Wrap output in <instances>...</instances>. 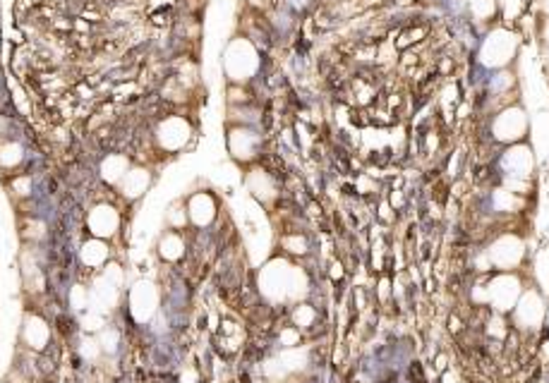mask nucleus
<instances>
[{"instance_id":"nucleus-9","label":"nucleus","mask_w":549,"mask_h":383,"mask_svg":"<svg viewBox=\"0 0 549 383\" xmlns=\"http://www.w3.org/2000/svg\"><path fill=\"white\" fill-rule=\"evenodd\" d=\"M22 159H24V151H22L20 144L15 142L0 144V168H15L17 163H22Z\"/></svg>"},{"instance_id":"nucleus-8","label":"nucleus","mask_w":549,"mask_h":383,"mask_svg":"<svg viewBox=\"0 0 549 383\" xmlns=\"http://www.w3.org/2000/svg\"><path fill=\"white\" fill-rule=\"evenodd\" d=\"M466 8L475 22H490L497 15V0H466Z\"/></svg>"},{"instance_id":"nucleus-2","label":"nucleus","mask_w":549,"mask_h":383,"mask_svg":"<svg viewBox=\"0 0 549 383\" xmlns=\"http://www.w3.org/2000/svg\"><path fill=\"white\" fill-rule=\"evenodd\" d=\"M518 36L511 29H492L480 48V63L492 70H506L518 53Z\"/></svg>"},{"instance_id":"nucleus-10","label":"nucleus","mask_w":549,"mask_h":383,"mask_svg":"<svg viewBox=\"0 0 549 383\" xmlns=\"http://www.w3.org/2000/svg\"><path fill=\"white\" fill-rule=\"evenodd\" d=\"M545 41H547V46H549V20H547V24H545Z\"/></svg>"},{"instance_id":"nucleus-7","label":"nucleus","mask_w":549,"mask_h":383,"mask_svg":"<svg viewBox=\"0 0 549 383\" xmlns=\"http://www.w3.org/2000/svg\"><path fill=\"white\" fill-rule=\"evenodd\" d=\"M127 171H130V163H127L125 156H120V154L106 156L104 163H101V175H104L106 180H110V182L125 178Z\"/></svg>"},{"instance_id":"nucleus-11","label":"nucleus","mask_w":549,"mask_h":383,"mask_svg":"<svg viewBox=\"0 0 549 383\" xmlns=\"http://www.w3.org/2000/svg\"><path fill=\"white\" fill-rule=\"evenodd\" d=\"M542 8H545V13L549 15V0H542Z\"/></svg>"},{"instance_id":"nucleus-12","label":"nucleus","mask_w":549,"mask_h":383,"mask_svg":"<svg viewBox=\"0 0 549 383\" xmlns=\"http://www.w3.org/2000/svg\"><path fill=\"white\" fill-rule=\"evenodd\" d=\"M0 84H3V72H0Z\"/></svg>"},{"instance_id":"nucleus-4","label":"nucleus","mask_w":549,"mask_h":383,"mask_svg":"<svg viewBox=\"0 0 549 383\" xmlns=\"http://www.w3.org/2000/svg\"><path fill=\"white\" fill-rule=\"evenodd\" d=\"M228 154L238 163H252L262 154V134L252 125H235L228 129Z\"/></svg>"},{"instance_id":"nucleus-5","label":"nucleus","mask_w":549,"mask_h":383,"mask_svg":"<svg viewBox=\"0 0 549 383\" xmlns=\"http://www.w3.org/2000/svg\"><path fill=\"white\" fill-rule=\"evenodd\" d=\"M501 173L504 175H511V180H528L535 171V156L533 149L528 144L518 142L506 146V151L501 154Z\"/></svg>"},{"instance_id":"nucleus-3","label":"nucleus","mask_w":549,"mask_h":383,"mask_svg":"<svg viewBox=\"0 0 549 383\" xmlns=\"http://www.w3.org/2000/svg\"><path fill=\"white\" fill-rule=\"evenodd\" d=\"M528 134V115L520 106H506L492 120V139L499 144H518Z\"/></svg>"},{"instance_id":"nucleus-1","label":"nucleus","mask_w":549,"mask_h":383,"mask_svg":"<svg viewBox=\"0 0 549 383\" xmlns=\"http://www.w3.org/2000/svg\"><path fill=\"white\" fill-rule=\"evenodd\" d=\"M259 50L250 38H233L223 55V70L233 84H245L259 72Z\"/></svg>"},{"instance_id":"nucleus-6","label":"nucleus","mask_w":549,"mask_h":383,"mask_svg":"<svg viewBox=\"0 0 549 383\" xmlns=\"http://www.w3.org/2000/svg\"><path fill=\"white\" fill-rule=\"evenodd\" d=\"M192 137V127H190V122L185 120L180 115H171L166 117V120L159 122V127H156V144L161 146L164 151H180L185 144H187V139Z\"/></svg>"}]
</instances>
